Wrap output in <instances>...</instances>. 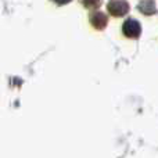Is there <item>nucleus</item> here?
<instances>
[{
  "mask_svg": "<svg viewBox=\"0 0 158 158\" xmlns=\"http://www.w3.org/2000/svg\"><path fill=\"white\" fill-rule=\"evenodd\" d=\"M122 31L125 33V36L131 39H137L142 33V27L140 24L136 21V19H128V21L123 22V27H122Z\"/></svg>",
  "mask_w": 158,
  "mask_h": 158,
  "instance_id": "obj_2",
  "label": "nucleus"
},
{
  "mask_svg": "<svg viewBox=\"0 0 158 158\" xmlns=\"http://www.w3.org/2000/svg\"><path fill=\"white\" fill-rule=\"evenodd\" d=\"M107 10L114 17H123L125 14H128L129 4L125 0H111L107 6Z\"/></svg>",
  "mask_w": 158,
  "mask_h": 158,
  "instance_id": "obj_1",
  "label": "nucleus"
},
{
  "mask_svg": "<svg viewBox=\"0 0 158 158\" xmlns=\"http://www.w3.org/2000/svg\"><path fill=\"white\" fill-rule=\"evenodd\" d=\"M137 8L144 15H151V14L156 13V2L154 0H142V3L137 6Z\"/></svg>",
  "mask_w": 158,
  "mask_h": 158,
  "instance_id": "obj_4",
  "label": "nucleus"
},
{
  "mask_svg": "<svg viewBox=\"0 0 158 158\" xmlns=\"http://www.w3.org/2000/svg\"><path fill=\"white\" fill-rule=\"evenodd\" d=\"M90 22L96 29H103V28H106L108 21H107V15L104 13H94L90 17Z\"/></svg>",
  "mask_w": 158,
  "mask_h": 158,
  "instance_id": "obj_3",
  "label": "nucleus"
},
{
  "mask_svg": "<svg viewBox=\"0 0 158 158\" xmlns=\"http://www.w3.org/2000/svg\"><path fill=\"white\" fill-rule=\"evenodd\" d=\"M57 4H60V6H63V4H67V3H69L71 0H54Z\"/></svg>",
  "mask_w": 158,
  "mask_h": 158,
  "instance_id": "obj_6",
  "label": "nucleus"
},
{
  "mask_svg": "<svg viewBox=\"0 0 158 158\" xmlns=\"http://www.w3.org/2000/svg\"><path fill=\"white\" fill-rule=\"evenodd\" d=\"M101 0H83V4L86 7H97Z\"/></svg>",
  "mask_w": 158,
  "mask_h": 158,
  "instance_id": "obj_5",
  "label": "nucleus"
}]
</instances>
